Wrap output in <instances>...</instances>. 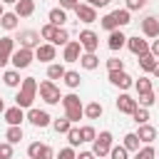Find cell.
Wrapping results in <instances>:
<instances>
[{
    "label": "cell",
    "instance_id": "cell-1",
    "mask_svg": "<svg viewBox=\"0 0 159 159\" xmlns=\"http://www.w3.org/2000/svg\"><path fill=\"white\" fill-rule=\"evenodd\" d=\"M35 97H37V80L35 77H25L20 89H17V94H15V104L22 107V109H30Z\"/></svg>",
    "mask_w": 159,
    "mask_h": 159
},
{
    "label": "cell",
    "instance_id": "cell-2",
    "mask_svg": "<svg viewBox=\"0 0 159 159\" xmlns=\"http://www.w3.org/2000/svg\"><path fill=\"white\" fill-rule=\"evenodd\" d=\"M62 107H65V117H67L72 124H77V122L84 117V107H82L80 97H77L75 92H70V94L62 97Z\"/></svg>",
    "mask_w": 159,
    "mask_h": 159
},
{
    "label": "cell",
    "instance_id": "cell-3",
    "mask_svg": "<svg viewBox=\"0 0 159 159\" xmlns=\"http://www.w3.org/2000/svg\"><path fill=\"white\" fill-rule=\"evenodd\" d=\"M37 92H40V99L45 104H60L62 102V94H60V87L52 82V80H42L37 84Z\"/></svg>",
    "mask_w": 159,
    "mask_h": 159
},
{
    "label": "cell",
    "instance_id": "cell-4",
    "mask_svg": "<svg viewBox=\"0 0 159 159\" xmlns=\"http://www.w3.org/2000/svg\"><path fill=\"white\" fill-rule=\"evenodd\" d=\"M114 137H112V132H99L97 134V139L92 142V154L97 157V159H104V157H109V149L114 147V142H112Z\"/></svg>",
    "mask_w": 159,
    "mask_h": 159
},
{
    "label": "cell",
    "instance_id": "cell-5",
    "mask_svg": "<svg viewBox=\"0 0 159 159\" xmlns=\"http://www.w3.org/2000/svg\"><path fill=\"white\" fill-rule=\"evenodd\" d=\"M32 60H35V50H27V47H17V50L12 52V57H10V62H12L15 70H25V67H30Z\"/></svg>",
    "mask_w": 159,
    "mask_h": 159
},
{
    "label": "cell",
    "instance_id": "cell-6",
    "mask_svg": "<svg viewBox=\"0 0 159 159\" xmlns=\"http://www.w3.org/2000/svg\"><path fill=\"white\" fill-rule=\"evenodd\" d=\"M27 122H30L32 127L45 129V127H50V124H52V117H50V112H45V109L30 107V109H27Z\"/></svg>",
    "mask_w": 159,
    "mask_h": 159
},
{
    "label": "cell",
    "instance_id": "cell-7",
    "mask_svg": "<svg viewBox=\"0 0 159 159\" xmlns=\"http://www.w3.org/2000/svg\"><path fill=\"white\" fill-rule=\"evenodd\" d=\"M40 40H42V37H40L37 30H20V35H17L20 47H27V50H37V47L42 45Z\"/></svg>",
    "mask_w": 159,
    "mask_h": 159
},
{
    "label": "cell",
    "instance_id": "cell-8",
    "mask_svg": "<svg viewBox=\"0 0 159 159\" xmlns=\"http://www.w3.org/2000/svg\"><path fill=\"white\" fill-rule=\"evenodd\" d=\"M80 45H82L84 52H97V47H99V35L92 32V30H82V32H80Z\"/></svg>",
    "mask_w": 159,
    "mask_h": 159
},
{
    "label": "cell",
    "instance_id": "cell-9",
    "mask_svg": "<svg viewBox=\"0 0 159 159\" xmlns=\"http://www.w3.org/2000/svg\"><path fill=\"white\" fill-rule=\"evenodd\" d=\"M82 45H80V40H70L67 45H65V50H62V60L65 62H80V57H82Z\"/></svg>",
    "mask_w": 159,
    "mask_h": 159
},
{
    "label": "cell",
    "instance_id": "cell-10",
    "mask_svg": "<svg viewBox=\"0 0 159 159\" xmlns=\"http://www.w3.org/2000/svg\"><path fill=\"white\" fill-rule=\"evenodd\" d=\"M137 107H139L137 97H132V94H127V92H122V94L117 97V109H119L122 114H134Z\"/></svg>",
    "mask_w": 159,
    "mask_h": 159
},
{
    "label": "cell",
    "instance_id": "cell-11",
    "mask_svg": "<svg viewBox=\"0 0 159 159\" xmlns=\"http://www.w3.org/2000/svg\"><path fill=\"white\" fill-rule=\"evenodd\" d=\"M2 117H5V122H7V127H20L22 124V119H27V114H25V109L22 107H7L5 112H2Z\"/></svg>",
    "mask_w": 159,
    "mask_h": 159
},
{
    "label": "cell",
    "instance_id": "cell-12",
    "mask_svg": "<svg viewBox=\"0 0 159 159\" xmlns=\"http://www.w3.org/2000/svg\"><path fill=\"white\" fill-rule=\"evenodd\" d=\"M27 157L30 159H52V147L42 144V142H32L27 147Z\"/></svg>",
    "mask_w": 159,
    "mask_h": 159
},
{
    "label": "cell",
    "instance_id": "cell-13",
    "mask_svg": "<svg viewBox=\"0 0 159 159\" xmlns=\"http://www.w3.org/2000/svg\"><path fill=\"white\" fill-rule=\"evenodd\" d=\"M75 15H77V20H80V22L89 25V22H94V20H97V7L87 5V2H80V5L75 7Z\"/></svg>",
    "mask_w": 159,
    "mask_h": 159
},
{
    "label": "cell",
    "instance_id": "cell-14",
    "mask_svg": "<svg viewBox=\"0 0 159 159\" xmlns=\"http://www.w3.org/2000/svg\"><path fill=\"white\" fill-rule=\"evenodd\" d=\"M12 52H15V40H12L10 35L0 37V67H5V65L10 62Z\"/></svg>",
    "mask_w": 159,
    "mask_h": 159
},
{
    "label": "cell",
    "instance_id": "cell-15",
    "mask_svg": "<svg viewBox=\"0 0 159 159\" xmlns=\"http://www.w3.org/2000/svg\"><path fill=\"white\" fill-rule=\"evenodd\" d=\"M55 57H57V47H55L52 42H42V45L35 50V60H40V62H50V65H52Z\"/></svg>",
    "mask_w": 159,
    "mask_h": 159
},
{
    "label": "cell",
    "instance_id": "cell-16",
    "mask_svg": "<svg viewBox=\"0 0 159 159\" xmlns=\"http://www.w3.org/2000/svg\"><path fill=\"white\" fill-rule=\"evenodd\" d=\"M127 47H129V52H132V55H137V57H142V55H147V52H149V42H147V40H142L139 35L127 37Z\"/></svg>",
    "mask_w": 159,
    "mask_h": 159
},
{
    "label": "cell",
    "instance_id": "cell-17",
    "mask_svg": "<svg viewBox=\"0 0 159 159\" xmlns=\"http://www.w3.org/2000/svg\"><path fill=\"white\" fill-rule=\"evenodd\" d=\"M109 82H112L114 87H119V89H129V87H134V77L127 75L124 70H122V72H109Z\"/></svg>",
    "mask_w": 159,
    "mask_h": 159
},
{
    "label": "cell",
    "instance_id": "cell-18",
    "mask_svg": "<svg viewBox=\"0 0 159 159\" xmlns=\"http://www.w3.org/2000/svg\"><path fill=\"white\" fill-rule=\"evenodd\" d=\"M142 35H144V37H152V40L159 37V20H157L154 15H147V17L142 20Z\"/></svg>",
    "mask_w": 159,
    "mask_h": 159
},
{
    "label": "cell",
    "instance_id": "cell-19",
    "mask_svg": "<svg viewBox=\"0 0 159 159\" xmlns=\"http://www.w3.org/2000/svg\"><path fill=\"white\" fill-rule=\"evenodd\" d=\"M124 45H127V35H124L122 30H112L109 37H107V47H109L112 52H117V50H122Z\"/></svg>",
    "mask_w": 159,
    "mask_h": 159
},
{
    "label": "cell",
    "instance_id": "cell-20",
    "mask_svg": "<svg viewBox=\"0 0 159 159\" xmlns=\"http://www.w3.org/2000/svg\"><path fill=\"white\" fill-rule=\"evenodd\" d=\"M137 137H139V142H144V144H152V142L157 139V127H152V124H139V129H137Z\"/></svg>",
    "mask_w": 159,
    "mask_h": 159
},
{
    "label": "cell",
    "instance_id": "cell-21",
    "mask_svg": "<svg viewBox=\"0 0 159 159\" xmlns=\"http://www.w3.org/2000/svg\"><path fill=\"white\" fill-rule=\"evenodd\" d=\"M47 17H50V22H52L55 27H65V22H67V10H62V7H52V10L47 12Z\"/></svg>",
    "mask_w": 159,
    "mask_h": 159
},
{
    "label": "cell",
    "instance_id": "cell-22",
    "mask_svg": "<svg viewBox=\"0 0 159 159\" xmlns=\"http://www.w3.org/2000/svg\"><path fill=\"white\" fill-rule=\"evenodd\" d=\"M80 67H82V70H97V67H99V57H97V52H82V57H80Z\"/></svg>",
    "mask_w": 159,
    "mask_h": 159
},
{
    "label": "cell",
    "instance_id": "cell-23",
    "mask_svg": "<svg viewBox=\"0 0 159 159\" xmlns=\"http://www.w3.org/2000/svg\"><path fill=\"white\" fill-rule=\"evenodd\" d=\"M139 144H142V142H139L137 132H127V134H124V139H122V147H124L127 152H134V154H137V152L142 149Z\"/></svg>",
    "mask_w": 159,
    "mask_h": 159
},
{
    "label": "cell",
    "instance_id": "cell-24",
    "mask_svg": "<svg viewBox=\"0 0 159 159\" xmlns=\"http://www.w3.org/2000/svg\"><path fill=\"white\" fill-rule=\"evenodd\" d=\"M32 12H35V0H17V5H15L17 17H30Z\"/></svg>",
    "mask_w": 159,
    "mask_h": 159
},
{
    "label": "cell",
    "instance_id": "cell-25",
    "mask_svg": "<svg viewBox=\"0 0 159 159\" xmlns=\"http://www.w3.org/2000/svg\"><path fill=\"white\" fill-rule=\"evenodd\" d=\"M2 82H5L7 87H20V84H22V82H20V70H15V67H12V70H5V72H2Z\"/></svg>",
    "mask_w": 159,
    "mask_h": 159
},
{
    "label": "cell",
    "instance_id": "cell-26",
    "mask_svg": "<svg viewBox=\"0 0 159 159\" xmlns=\"http://www.w3.org/2000/svg\"><path fill=\"white\" fill-rule=\"evenodd\" d=\"M62 82H65L70 89H77V87L82 84V77H80V72H77V70H67V72H65V77H62Z\"/></svg>",
    "mask_w": 159,
    "mask_h": 159
},
{
    "label": "cell",
    "instance_id": "cell-27",
    "mask_svg": "<svg viewBox=\"0 0 159 159\" xmlns=\"http://www.w3.org/2000/svg\"><path fill=\"white\" fill-rule=\"evenodd\" d=\"M17 20H20V17L15 15V10H12V12H5V15L0 17V27H2V30H15V27H17Z\"/></svg>",
    "mask_w": 159,
    "mask_h": 159
},
{
    "label": "cell",
    "instance_id": "cell-28",
    "mask_svg": "<svg viewBox=\"0 0 159 159\" xmlns=\"http://www.w3.org/2000/svg\"><path fill=\"white\" fill-rule=\"evenodd\" d=\"M137 62H139V67H142L144 72H152V70L157 67V62H159V60H157V57H154L152 52H147V55H142V57H139Z\"/></svg>",
    "mask_w": 159,
    "mask_h": 159
},
{
    "label": "cell",
    "instance_id": "cell-29",
    "mask_svg": "<svg viewBox=\"0 0 159 159\" xmlns=\"http://www.w3.org/2000/svg\"><path fill=\"white\" fill-rule=\"evenodd\" d=\"M65 72H67V70H65V65L52 62V65L47 67V80H52V82H55V80H62V77H65Z\"/></svg>",
    "mask_w": 159,
    "mask_h": 159
},
{
    "label": "cell",
    "instance_id": "cell-30",
    "mask_svg": "<svg viewBox=\"0 0 159 159\" xmlns=\"http://www.w3.org/2000/svg\"><path fill=\"white\" fill-rule=\"evenodd\" d=\"M102 112H104V107H102L99 102H89V104L84 107V117H87V119H99Z\"/></svg>",
    "mask_w": 159,
    "mask_h": 159
},
{
    "label": "cell",
    "instance_id": "cell-31",
    "mask_svg": "<svg viewBox=\"0 0 159 159\" xmlns=\"http://www.w3.org/2000/svg\"><path fill=\"white\" fill-rule=\"evenodd\" d=\"M112 15H114V20H117L119 27H124V25L132 22V12H129L127 7H122V10H112Z\"/></svg>",
    "mask_w": 159,
    "mask_h": 159
},
{
    "label": "cell",
    "instance_id": "cell-32",
    "mask_svg": "<svg viewBox=\"0 0 159 159\" xmlns=\"http://www.w3.org/2000/svg\"><path fill=\"white\" fill-rule=\"evenodd\" d=\"M72 127H75V124H72L67 117H62V119H55V122H52V129H55L57 134H67Z\"/></svg>",
    "mask_w": 159,
    "mask_h": 159
},
{
    "label": "cell",
    "instance_id": "cell-33",
    "mask_svg": "<svg viewBox=\"0 0 159 159\" xmlns=\"http://www.w3.org/2000/svg\"><path fill=\"white\" fill-rule=\"evenodd\" d=\"M134 89H137V94L154 92V89H152V80H149V77H139V80H134Z\"/></svg>",
    "mask_w": 159,
    "mask_h": 159
},
{
    "label": "cell",
    "instance_id": "cell-34",
    "mask_svg": "<svg viewBox=\"0 0 159 159\" xmlns=\"http://www.w3.org/2000/svg\"><path fill=\"white\" fill-rule=\"evenodd\" d=\"M20 139H22V127H7V132H5V142L17 144Z\"/></svg>",
    "mask_w": 159,
    "mask_h": 159
},
{
    "label": "cell",
    "instance_id": "cell-35",
    "mask_svg": "<svg viewBox=\"0 0 159 159\" xmlns=\"http://www.w3.org/2000/svg\"><path fill=\"white\" fill-rule=\"evenodd\" d=\"M99 25H102V30H107V32L119 30V25H117V20H114V15H112V12H107V15L99 20Z\"/></svg>",
    "mask_w": 159,
    "mask_h": 159
},
{
    "label": "cell",
    "instance_id": "cell-36",
    "mask_svg": "<svg viewBox=\"0 0 159 159\" xmlns=\"http://www.w3.org/2000/svg\"><path fill=\"white\" fill-rule=\"evenodd\" d=\"M67 42H70V32H67L65 27H57V32H55V37H52V45H55V47H57V45L65 47Z\"/></svg>",
    "mask_w": 159,
    "mask_h": 159
},
{
    "label": "cell",
    "instance_id": "cell-37",
    "mask_svg": "<svg viewBox=\"0 0 159 159\" xmlns=\"http://www.w3.org/2000/svg\"><path fill=\"white\" fill-rule=\"evenodd\" d=\"M67 142H70V147H72V149L82 144V132H80V127H72V129L67 132Z\"/></svg>",
    "mask_w": 159,
    "mask_h": 159
},
{
    "label": "cell",
    "instance_id": "cell-38",
    "mask_svg": "<svg viewBox=\"0 0 159 159\" xmlns=\"http://www.w3.org/2000/svg\"><path fill=\"white\" fill-rule=\"evenodd\" d=\"M132 119L137 124H149V109L147 107H137V112L132 114Z\"/></svg>",
    "mask_w": 159,
    "mask_h": 159
},
{
    "label": "cell",
    "instance_id": "cell-39",
    "mask_svg": "<svg viewBox=\"0 0 159 159\" xmlns=\"http://www.w3.org/2000/svg\"><path fill=\"white\" fill-rule=\"evenodd\" d=\"M134 159H157V152H154L152 144H144V147L134 154Z\"/></svg>",
    "mask_w": 159,
    "mask_h": 159
},
{
    "label": "cell",
    "instance_id": "cell-40",
    "mask_svg": "<svg viewBox=\"0 0 159 159\" xmlns=\"http://www.w3.org/2000/svg\"><path fill=\"white\" fill-rule=\"evenodd\" d=\"M137 102H139V107H152L154 102H157V97H154V92H144V94H137Z\"/></svg>",
    "mask_w": 159,
    "mask_h": 159
},
{
    "label": "cell",
    "instance_id": "cell-41",
    "mask_svg": "<svg viewBox=\"0 0 159 159\" xmlns=\"http://www.w3.org/2000/svg\"><path fill=\"white\" fill-rule=\"evenodd\" d=\"M80 132H82V142H94V139H97V129H94L92 124L80 127Z\"/></svg>",
    "mask_w": 159,
    "mask_h": 159
},
{
    "label": "cell",
    "instance_id": "cell-42",
    "mask_svg": "<svg viewBox=\"0 0 159 159\" xmlns=\"http://www.w3.org/2000/svg\"><path fill=\"white\" fill-rule=\"evenodd\" d=\"M55 32H57V27H55L52 22H47V25H42V30H40V37H42V40H47V42H52Z\"/></svg>",
    "mask_w": 159,
    "mask_h": 159
},
{
    "label": "cell",
    "instance_id": "cell-43",
    "mask_svg": "<svg viewBox=\"0 0 159 159\" xmlns=\"http://www.w3.org/2000/svg\"><path fill=\"white\" fill-rule=\"evenodd\" d=\"M122 70H124V60H119V57L107 60V72H122Z\"/></svg>",
    "mask_w": 159,
    "mask_h": 159
},
{
    "label": "cell",
    "instance_id": "cell-44",
    "mask_svg": "<svg viewBox=\"0 0 159 159\" xmlns=\"http://www.w3.org/2000/svg\"><path fill=\"white\" fill-rule=\"evenodd\" d=\"M129 157V152L122 147V144H114L112 149H109V159H127Z\"/></svg>",
    "mask_w": 159,
    "mask_h": 159
},
{
    "label": "cell",
    "instance_id": "cell-45",
    "mask_svg": "<svg viewBox=\"0 0 159 159\" xmlns=\"http://www.w3.org/2000/svg\"><path fill=\"white\" fill-rule=\"evenodd\" d=\"M0 159H12V144L10 142H0Z\"/></svg>",
    "mask_w": 159,
    "mask_h": 159
},
{
    "label": "cell",
    "instance_id": "cell-46",
    "mask_svg": "<svg viewBox=\"0 0 159 159\" xmlns=\"http://www.w3.org/2000/svg\"><path fill=\"white\" fill-rule=\"evenodd\" d=\"M55 159H77V152L72 149V147H65V149H60L57 152V157Z\"/></svg>",
    "mask_w": 159,
    "mask_h": 159
},
{
    "label": "cell",
    "instance_id": "cell-47",
    "mask_svg": "<svg viewBox=\"0 0 159 159\" xmlns=\"http://www.w3.org/2000/svg\"><path fill=\"white\" fill-rule=\"evenodd\" d=\"M144 5H147V0H127V2H124V7H127L129 12H134V10H142Z\"/></svg>",
    "mask_w": 159,
    "mask_h": 159
},
{
    "label": "cell",
    "instance_id": "cell-48",
    "mask_svg": "<svg viewBox=\"0 0 159 159\" xmlns=\"http://www.w3.org/2000/svg\"><path fill=\"white\" fill-rule=\"evenodd\" d=\"M80 5V0H60V7L62 10H75Z\"/></svg>",
    "mask_w": 159,
    "mask_h": 159
},
{
    "label": "cell",
    "instance_id": "cell-49",
    "mask_svg": "<svg viewBox=\"0 0 159 159\" xmlns=\"http://www.w3.org/2000/svg\"><path fill=\"white\" fill-rule=\"evenodd\" d=\"M149 52H152V55H154V57L159 60V37H157V40H154V42L149 45Z\"/></svg>",
    "mask_w": 159,
    "mask_h": 159
},
{
    "label": "cell",
    "instance_id": "cell-50",
    "mask_svg": "<svg viewBox=\"0 0 159 159\" xmlns=\"http://www.w3.org/2000/svg\"><path fill=\"white\" fill-rule=\"evenodd\" d=\"M77 159H97V157H94L92 152H80V154H77Z\"/></svg>",
    "mask_w": 159,
    "mask_h": 159
},
{
    "label": "cell",
    "instance_id": "cell-51",
    "mask_svg": "<svg viewBox=\"0 0 159 159\" xmlns=\"http://www.w3.org/2000/svg\"><path fill=\"white\" fill-rule=\"evenodd\" d=\"M152 75H154V77H157V80H159V62H157V67H154V70H152Z\"/></svg>",
    "mask_w": 159,
    "mask_h": 159
},
{
    "label": "cell",
    "instance_id": "cell-52",
    "mask_svg": "<svg viewBox=\"0 0 159 159\" xmlns=\"http://www.w3.org/2000/svg\"><path fill=\"white\" fill-rule=\"evenodd\" d=\"M2 5H17V0H0Z\"/></svg>",
    "mask_w": 159,
    "mask_h": 159
},
{
    "label": "cell",
    "instance_id": "cell-53",
    "mask_svg": "<svg viewBox=\"0 0 159 159\" xmlns=\"http://www.w3.org/2000/svg\"><path fill=\"white\" fill-rule=\"evenodd\" d=\"M87 5H92V7H99V0H87Z\"/></svg>",
    "mask_w": 159,
    "mask_h": 159
},
{
    "label": "cell",
    "instance_id": "cell-54",
    "mask_svg": "<svg viewBox=\"0 0 159 159\" xmlns=\"http://www.w3.org/2000/svg\"><path fill=\"white\" fill-rule=\"evenodd\" d=\"M5 109H7V107H5V102H2V97H0V114H2Z\"/></svg>",
    "mask_w": 159,
    "mask_h": 159
},
{
    "label": "cell",
    "instance_id": "cell-55",
    "mask_svg": "<svg viewBox=\"0 0 159 159\" xmlns=\"http://www.w3.org/2000/svg\"><path fill=\"white\" fill-rule=\"evenodd\" d=\"M2 15H5V10H2V2H0V17H2Z\"/></svg>",
    "mask_w": 159,
    "mask_h": 159
}]
</instances>
